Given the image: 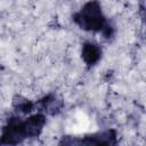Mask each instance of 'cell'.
Segmentation results:
<instances>
[{"label":"cell","mask_w":146,"mask_h":146,"mask_svg":"<svg viewBox=\"0 0 146 146\" xmlns=\"http://www.w3.org/2000/svg\"><path fill=\"white\" fill-rule=\"evenodd\" d=\"M72 19L80 29L89 32H102L108 24L98 0H89L86 2L82 8L72 16Z\"/></svg>","instance_id":"cell-1"},{"label":"cell","mask_w":146,"mask_h":146,"mask_svg":"<svg viewBox=\"0 0 146 146\" xmlns=\"http://www.w3.org/2000/svg\"><path fill=\"white\" fill-rule=\"evenodd\" d=\"M117 135L114 129H108L102 132L86 135L83 137L64 136L59 141L60 145H115Z\"/></svg>","instance_id":"cell-2"},{"label":"cell","mask_w":146,"mask_h":146,"mask_svg":"<svg viewBox=\"0 0 146 146\" xmlns=\"http://www.w3.org/2000/svg\"><path fill=\"white\" fill-rule=\"evenodd\" d=\"M24 121L19 116H11L8 119L7 124L2 128L0 144L17 145L26 139Z\"/></svg>","instance_id":"cell-3"},{"label":"cell","mask_w":146,"mask_h":146,"mask_svg":"<svg viewBox=\"0 0 146 146\" xmlns=\"http://www.w3.org/2000/svg\"><path fill=\"white\" fill-rule=\"evenodd\" d=\"M36 106L48 115H57L62 112L64 107V103L60 98H58L54 94H48L41 99L38 100Z\"/></svg>","instance_id":"cell-4"},{"label":"cell","mask_w":146,"mask_h":146,"mask_svg":"<svg viewBox=\"0 0 146 146\" xmlns=\"http://www.w3.org/2000/svg\"><path fill=\"white\" fill-rule=\"evenodd\" d=\"M46 124V115L43 113H36L24 120V127L27 138H36L41 135Z\"/></svg>","instance_id":"cell-5"},{"label":"cell","mask_w":146,"mask_h":146,"mask_svg":"<svg viewBox=\"0 0 146 146\" xmlns=\"http://www.w3.org/2000/svg\"><path fill=\"white\" fill-rule=\"evenodd\" d=\"M81 57H82L83 62L87 64V66H89V67L95 66L102 58V49L98 44L87 41L82 44Z\"/></svg>","instance_id":"cell-6"},{"label":"cell","mask_w":146,"mask_h":146,"mask_svg":"<svg viewBox=\"0 0 146 146\" xmlns=\"http://www.w3.org/2000/svg\"><path fill=\"white\" fill-rule=\"evenodd\" d=\"M35 104L27 99L26 97H23L21 95H16L13 98V107L15 108L16 112L21 114H29L33 111Z\"/></svg>","instance_id":"cell-7"}]
</instances>
